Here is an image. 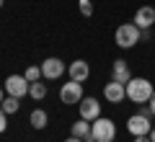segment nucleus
I'll return each mask as SVG.
<instances>
[{"label":"nucleus","mask_w":155,"mask_h":142,"mask_svg":"<svg viewBox=\"0 0 155 142\" xmlns=\"http://www.w3.org/2000/svg\"><path fill=\"white\" fill-rule=\"evenodd\" d=\"M60 101L62 104H80L83 101V83H78V80H70L65 83V85L60 88Z\"/></svg>","instance_id":"20e7f679"},{"label":"nucleus","mask_w":155,"mask_h":142,"mask_svg":"<svg viewBox=\"0 0 155 142\" xmlns=\"http://www.w3.org/2000/svg\"><path fill=\"white\" fill-rule=\"evenodd\" d=\"M70 134L72 137H80L83 142H93V129H91V121H85V119H78L75 124H72Z\"/></svg>","instance_id":"ddd939ff"},{"label":"nucleus","mask_w":155,"mask_h":142,"mask_svg":"<svg viewBox=\"0 0 155 142\" xmlns=\"http://www.w3.org/2000/svg\"><path fill=\"white\" fill-rule=\"evenodd\" d=\"M134 23H137L142 31L145 28H153L155 26V8L153 5H142L137 13H134Z\"/></svg>","instance_id":"f8f14e48"},{"label":"nucleus","mask_w":155,"mask_h":142,"mask_svg":"<svg viewBox=\"0 0 155 142\" xmlns=\"http://www.w3.org/2000/svg\"><path fill=\"white\" fill-rule=\"evenodd\" d=\"M23 78H26L28 83H36V80H41V67H36V65L26 67V72H23Z\"/></svg>","instance_id":"f3484780"},{"label":"nucleus","mask_w":155,"mask_h":142,"mask_svg":"<svg viewBox=\"0 0 155 142\" xmlns=\"http://www.w3.org/2000/svg\"><path fill=\"white\" fill-rule=\"evenodd\" d=\"M5 127H8V114H5L3 109H0V134L5 132Z\"/></svg>","instance_id":"6ab92c4d"},{"label":"nucleus","mask_w":155,"mask_h":142,"mask_svg":"<svg viewBox=\"0 0 155 142\" xmlns=\"http://www.w3.org/2000/svg\"><path fill=\"white\" fill-rule=\"evenodd\" d=\"M67 75H70V80H78V83H85L91 75V67L85 60H75L67 65Z\"/></svg>","instance_id":"9d476101"},{"label":"nucleus","mask_w":155,"mask_h":142,"mask_svg":"<svg viewBox=\"0 0 155 142\" xmlns=\"http://www.w3.org/2000/svg\"><path fill=\"white\" fill-rule=\"evenodd\" d=\"M140 114L147 116V119H153V111H150V106H145V104H140Z\"/></svg>","instance_id":"aec40b11"},{"label":"nucleus","mask_w":155,"mask_h":142,"mask_svg":"<svg viewBox=\"0 0 155 142\" xmlns=\"http://www.w3.org/2000/svg\"><path fill=\"white\" fill-rule=\"evenodd\" d=\"M111 80L124 83V85L132 80V72H129V62L127 60H114V65H111Z\"/></svg>","instance_id":"9b49d317"},{"label":"nucleus","mask_w":155,"mask_h":142,"mask_svg":"<svg viewBox=\"0 0 155 142\" xmlns=\"http://www.w3.org/2000/svg\"><path fill=\"white\" fill-rule=\"evenodd\" d=\"M0 8H3V0H0Z\"/></svg>","instance_id":"a878e982"},{"label":"nucleus","mask_w":155,"mask_h":142,"mask_svg":"<svg viewBox=\"0 0 155 142\" xmlns=\"http://www.w3.org/2000/svg\"><path fill=\"white\" fill-rule=\"evenodd\" d=\"M3 98H5V96H3V88H0V104H3Z\"/></svg>","instance_id":"393cba45"},{"label":"nucleus","mask_w":155,"mask_h":142,"mask_svg":"<svg viewBox=\"0 0 155 142\" xmlns=\"http://www.w3.org/2000/svg\"><path fill=\"white\" fill-rule=\"evenodd\" d=\"M78 8H80V13H83L85 18L93 16V3H91V0H78Z\"/></svg>","instance_id":"a211bd4d"},{"label":"nucleus","mask_w":155,"mask_h":142,"mask_svg":"<svg viewBox=\"0 0 155 142\" xmlns=\"http://www.w3.org/2000/svg\"><path fill=\"white\" fill-rule=\"evenodd\" d=\"M114 39H116V44H119L122 49H132V47H137V44L142 41V28L134 21L132 23H122V26L116 28Z\"/></svg>","instance_id":"f03ea898"},{"label":"nucleus","mask_w":155,"mask_h":142,"mask_svg":"<svg viewBox=\"0 0 155 142\" xmlns=\"http://www.w3.org/2000/svg\"><path fill=\"white\" fill-rule=\"evenodd\" d=\"M28 96H31V98L34 101H41V98H44V96H47V85H44V83H31V88H28Z\"/></svg>","instance_id":"2eb2a0df"},{"label":"nucleus","mask_w":155,"mask_h":142,"mask_svg":"<svg viewBox=\"0 0 155 142\" xmlns=\"http://www.w3.org/2000/svg\"><path fill=\"white\" fill-rule=\"evenodd\" d=\"M18 106H21V104H18L16 96H5V98H3V104H0V109L5 111V114H16Z\"/></svg>","instance_id":"dca6fc26"},{"label":"nucleus","mask_w":155,"mask_h":142,"mask_svg":"<svg viewBox=\"0 0 155 142\" xmlns=\"http://www.w3.org/2000/svg\"><path fill=\"white\" fill-rule=\"evenodd\" d=\"M104 96H106V101H109V104H122V101L127 98V85H124V83L111 80V83H106Z\"/></svg>","instance_id":"6e6552de"},{"label":"nucleus","mask_w":155,"mask_h":142,"mask_svg":"<svg viewBox=\"0 0 155 142\" xmlns=\"http://www.w3.org/2000/svg\"><path fill=\"white\" fill-rule=\"evenodd\" d=\"M65 142H83V140H80V137H72V134H70V137H67Z\"/></svg>","instance_id":"5701e85b"},{"label":"nucleus","mask_w":155,"mask_h":142,"mask_svg":"<svg viewBox=\"0 0 155 142\" xmlns=\"http://www.w3.org/2000/svg\"><path fill=\"white\" fill-rule=\"evenodd\" d=\"M153 93H155L153 83L145 80V78H132V80L127 83V98L132 101V104H147Z\"/></svg>","instance_id":"f257e3e1"},{"label":"nucleus","mask_w":155,"mask_h":142,"mask_svg":"<svg viewBox=\"0 0 155 142\" xmlns=\"http://www.w3.org/2000/svg\"><path fill=\"white\" fill-rule=\"evenodd\" d=\"M67 70V65L60 60V57H47L44 62H41V78H47V80H57V78H62Z\"/></svg>","instance_id":"39448f33"},{"label":"nucleus","mask_w":155,"mask_h":142,"mask_svg":"<svg viewBox=\"0 0 155 142\" xmlns=\"http://www.w3.org/2000/svg\"><path fill=\"white\" fill-rule=\"evenodd\" d=\"M28 121H31L34 129H44V127L49 124V116H47V111H44V109H34V111H31V116H28Z\"/></svg>","instance_id":"4468645a"},{"label":"nucleus","mask_w":155,"mask_h":142,"mask_svg":"<svg viewBox=\"0 0 155 142\" xmlns=\"http://www.w3.org/2000/svg\"><path fill=\"white\" fill-rule=\"evenodd\" d=\"M127 129H129V134H134V137H140V134H150V119L147 116H142V114H134V116H129L127 119Z\"/></svg>","instance_id":"1a4fd4ad"},{"label":"nucleus","mask_w":155,"mask_h":142,"mask_svg":"<svg viewBox=\"0 0 155 142\" xmlns=\"http://www.w3.org/2000/svg\"><path fill=\"white\" fill-rule=\"evenodd\" d=\"M134 142H150V134H140V137H134Z\"/></svg>","instance_id":"4be33fe9"},{"label":"nucleus","mask_w":155,"mask_h":142,"mask_svg":"<svg viewBox=\"0 0 155 142\" xmlns=\"http://www.w3.org/2000/svg\"><path fill=\"white\" fill-rule=\"evenodd\" d=\"M147 104H150V111H153V116H155V93L150 96V101H147Z\"/></svg>","instance_id":"412c9836"},{"label":"nucleus","mask_w":155,"mask_h":142,"mask_svg":"<svg viewBox=\"0 0 155 142\" xmlns=\"http://www.w3.org/2000/svg\"><path fill=\"white\" fill-rule=\"evenodd\" d=\"M150 142H155V127L150 129Z\"/></svg>","instance_id":"b1692460"},{"label":"nucleus","mask_w":155,"mask_h":142,"mask_svg":"<svg viewBox=\"0 0 155 142\" xmlns=\"http://www.w3.org/2000/svg\"><path fill=\"white\" fill-rule=\"evenodd\" d=\"M78 111H80V119L96 121L101 116V104H98V98H83L78 104Z\"/></svg>","instance_id":"0eeeda50"},{"label":"nucleus","mask_w":155,"mask_h":142,"mask_svg":"<svg viewBox=\"0 0 155 142\" xmlns=\"http://www.w3.org/2000/svg\"><path fill=\"white\" fill-rule=\"evenodd\" d=\"M31 88V83L26 80L23 75H8L5 78V93L8 96H16V98H23Z\"/></svg>","instance_id":"423d86ee"},{"label":"nucleus","mask_w":155,"mask_h":142,"mask_svg":"<svg viewBox=\"0 0 155 142\" xmlns=\"http://www.w3.org/2000/svg\"><path fill=\"white\" fill-rule=\"evenodd\" d=\"M93 129V142H114L116 140V124L106 116H98L96 121H91Z\"/></svg>","instance_id":"7ed1b4c3"}]
</instances>
